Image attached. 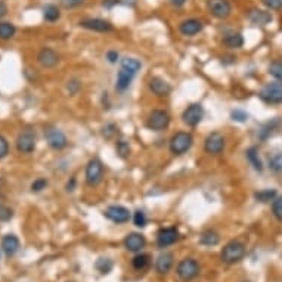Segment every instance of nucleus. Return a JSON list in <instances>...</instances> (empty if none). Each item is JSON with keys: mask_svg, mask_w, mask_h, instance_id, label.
Wrapping results in <instances>:
<instances>
[{"mask_svg": "<svg viewBox=\"0 0 282 282\" xmlns=\"http://www.w3.org/2000/svg\"><path fill=\"white\" fill-rule=\"evenodd\" d=\"M245 256V245L239 241H231L228 242L222 250V260L228 264L238 263Z\"/></svg>", "mask_w": 282, "mask_h": 282, "instance_id": "nucleus-1", "label": "nucleus"}, {"mask_svg": "<svg viewBox=\"0 0 282 282\" xmlns=\"http://www.w3.org/2000/svg\"><path fill=\"white\" fill-rule=\"evenodd\" d=\"M192 142H194V139H192L191 133L179 132L170 141V151L176 155H182L186 151H189V148L192 146Z\"/></svg>", "mask_w": 282, "mask_h": 282, "instance_id": "nucleus-2", "label": "nucleus"}, {"mask_svg": "<svg viewBox=\"0 0 282 282\" xmlns=\"http://www.w3.org/2000/svg\"><path fill=\"white\" fill-rule=\"evenodd\" d=\"M177 275L183 281H191L200 275V264L194 258H183L177 264Z\"/></svg>", "mask_w": 282, "mask_h": 282, "instance_id": "nucleus-3", "label": "nucleus"}, {"mask_svg": "<svg viewBox=\"0 0 282 282\" xmlns=\"http://www.w3.org/2000/svg\"><path fill=\"white\" fill-rule=\"evenodd\" d=\"M168 124H170V116L164 110H154L149 114L148 121H146V126L154 132H161V130L167 129Z\"/></svg>", "mask_w": 282, "mask_h": 282, "instance_id": "nucleus-4", "label": "nucleus"}, {"mask_svg": "<svg viewBox=\"0 0 282 282\" xmlns=\"http://www.w3.org/2000/svg\"><path fill=\"white\" fill-rule=\"evenodd\" d=\"M260 98L266 104H282V83H270L260 92Z\"/></svg>", "mask_w": 282, "mask_h": 282, "instance_id": "nucleus-5", "label": "nucleus"}, {"mask_svg": "<svg viewBox=\"0 0 282 282\" xmlns=\"http://www.w3.org/2000/svg\"><path fill=\"white\" fill-rule=\"evenodd\" d=\"M104 167L102 163L98 158H92L86 167V182L90 186H96L102 180Z\"/></svg>", "mask_w": 282, "mask_h": 282, "instance_id": "nucleus-6", "label": "nucleus"}, {"mask_svg": "<svg viewBox=\"0 0 282 282\" xmlns=\"http://www.w3.org/2000/svg\"><path fill=\"white\" fill-rule=\"evenodd\" d=\"M209 11L212 12L213 17H216L217 20H226L231 12H232V6L229 3V0H209Z\"/></svg>", "mask_w": 282, "mask_h": 282, "instance_id": "nucleus-7", "label": "nucleus"}, {"mask_svg": "<svg viewBox=\"0 0 282 282\" xmlns=\"http://www.w3.org/2000/svg\"><path fill=\"white\" fill-rule=\"evenodd\" d=\"M17 148L23 154H30L36 148V135L31 130L21 132L17 139Z\"/></svg>", "mask_w": 282, "mask_h": 282, "instance_id": "nucleus-8", "label": "nucleus"}, {"mask_svg": "<svg viewBox=\"0 0 282 282\" xmlns=\"http://www.w3.org/2000/svg\"><path fill=\"white\" fill-rule=\"evenodd\" d=\"M45 138L47 141V143L53 148V149H62L67 146V138L65 135L56 129V127H47L45 130Z\"/></svg>", "mask_w": 282, "mask_h": 282, "instance_id": "nucleus-9", "label": "nucleus"}, {"mask_svg": "<svg viewBox=\"0 0 282 282\" xmlns=\"http://www.w3.org/2000/svg\"><path fill=\"white\" fill-rule=\"evenodd\" d=\"M203 116H204V110L200 104H194L191 107H188L185 111H183V123L188 124V126H197L201 120H203Z\"/></svg>", "mask_w": 282, "mask_h": 282, "instance_id": "nucleus-10", "label": "nucleus"}, {"mask_svg": "<svg viewBox=\"0 0 282 282\" xmlns=\"http://www.w3.org/2000/svg\"><path fill=\"white\" fill-rule=\"evenodd\" d=\"M204 149L209 154L217 155L225 149V138L220 133H212L207 136L206 142H204Z\"/></svg>", "mask_w": 282, "mask_h": 282, "instance_id": "nucleus-11", "label": "nucleus"}, {"mask_svg": "<svg viewBox=\"0 0 282 282\" xmlns=\"http://www.w3.org/2000/svg\"><path fill=\"white\" fill-rule=\"evenodd\" d=\"M105 216L114 223H126L130 219V212L123 206H111L107 209Z\"/></svg>", "mask_w": 282, "mask_h": 282, "instance_id": "nucleus-12", "label": "nucleus"}, {"mask_svg": "<svg viewBox=\"0 0 282 282\" xmlns=\"http://www.w3.org/2000/svg\"><path fill=\"white\" fill-rule=\"evenodd\" d=\"M179 239V231L176 228H164L157 235V244L161 248L173 245Z\"/></svg>", "mask_w": 282, "mask_h": 282, "instance_id": "nucleus-13", "label": "nucleus"}, {"mask_svg": "<svg viewBox=\"0 0 282 282\" xmlns=\"http://www.w3.org/2000/svg\"><path fill=\"white\" fill-rule=\"evenodd\" d=\"M80 25L83 28L92 30V31H98V33H110L113 31V25L101 18H90V20H84L80 23Z\"/></svg>", "mask_w": 282, "mask_h": 282, "instance_id": "nucleus-14", "label": "nucleus"}, {"mask_svg": "<svg viewBox=\"0 0 282 282\" xmlns=\"http://www.w3.org/2000/svg\"><path fill=\"white\" fill-rule=\"evenodd\" d=\"M149 89L157 96H167L170 93V90H171L170 84L165 80L160 78V77H154V78L149 80Z\"/></svg>", "mask_w": 282, "mask_h": 282, "instance_id": "nucleus-15", "label": "nucleus"}, {"mask_svg": "<svg viewBox=\"0 0 282 282\" xmlns=\"http://www.w3.org/2000/svg\"><path fill=\"white\" fill-rule=\"evenodd\" d=\"M179 30H180V33H182L183 36L191 37V36L198 34V33L203 30V23L198 21V20H195V18H192V20H186V21H183V23L180 24Z\"/></svg>", "mask_w": 282, "mask_h": 282, "instance_id": "nucleus-16", "label": "nucleus"}, {"mask_svg": "<svg viewBox=\"0 0 282 282\" xmlns=\"http://www.w3.org/2000/svg\"><path fill=\"white\" fill-rule=\"evenodd\" d=\"M37 59H39V62H40L45 68H52V67H55V65L58 64L59 56H58V53H56L53 49L45 47V49L40 50Z\"/></svg>", "mask_w": 282, "mask_h": 282, "instance_id": "nucleus-17", "label": "nucleus"}, {"mask_svg": "<svg viewBox=\"0 0 282 282\" xmlns=\"http://www.w3.org/2000/svg\"><path fill=\"white\" fill-rule=\"evenodd\" d=\"M124 245L132 253H139L145 247V238L141 234H130L124 239Z\"/></svg>", "mask_w": 282, "mask_h": 282, "instance_id": "nucleus-18", "label": "nucleus"}, {"mask_svg": "<svg viewBox=\"0 0 282 282\" xmlns=\"http://www.w3.org/2000/svg\"><path fill=\"white\" fill-rule=\"evenodd\" d=\"M248 20L256 25H266L272 21V15L261 9H251L248 12Z\"/></svg>", "mask_w": 282, "mask_h": 282, "instance_id": "nucleus-19", "label": "nucleus"}, {"mask_svg": "<svg viewBox=\"0 0 282 282\" xmlns=\"http://www.w3.org/2000/svg\"><path fill=\"white\" fill-rule=\"evenodd\" d=\"M173 266V256L170 253H163L158 256L157 261H155V269L160 275L167 273Z\"/></svg>", "mask_w": 282, "mask_h": 282, "instance_id": "nucleus-20", "label": "nucleus"}, {"mask_svg": "<svg viewBox=\"0 0 282 282\" xmlns=\"http://www.w3.org/2000/svg\"><path fill=\"white\" fill-rule=\"evenodd\" d=\"M2 248L6 256H14L20 248V241L15 235H6L2 241Z\"/></svg>", "mask_w": 282, "mask_h": 282, "instance_id": "nucleus-21", "label": "nucleus"}, {"mask_svg": "<svg viewBox=\"0 0 282 282\" xmlns=\"http://www.w3.org/2000/svg\"><path fill=\"white\" fill-rule=\"evenodd\" d=\"M135 75H136V74H133V72L121 68V70L118 71V75H117V89H118V90H126V89L130 86V83H132V80H133Z\"/></svg>", "mask_w": 282, "mask_h": 282, "instance_id": "nucleus-22", "label": "nucleus"}, {"mask_svg": "<svg viewBox=\"0 0 282 282\" xmlns=\"http://www.w3.org/2000/svg\"><path fill=\"white\" fill-rule=\"evenodd\" d=\"M223 43H225V46H228L231 49H238L244 45V39L239 33H231L223 39Z\"/></svg>", "mask_w": 282, "mask_h": 282, "instance_id": "nucleus-23", "label": "nucleus"}, {"mask_svg": "<svg viewBox=\"0 0 282 282\" xmlns=\"http://www.w3.org/2000/svg\"><path fill=\"white\" fill-rule=\"evenodd\" d=\"M220 241L219 238V234H216L214 231H206L201 238H200V242L206 247H213V245H217Z\"/></svg>", "mask_w": 282, "mask_h": 282, "instance_id": "nucleus-24", "label": "nucleus"}, {"mask_svg": "<svg viewBox=\"0 0 282 282\" xmlns=\"http://www.w3.org/2000/svg\"><path fill=\"white\" fill-rule=\"evenodd\" d=\"M247 158H248V161L251 163V165H253L257 171H261V170H263V164H261V160H260V157H258L257 148L251 146V148L247 151Z\"/></svg>", "mask_w": 282, "mask_h": 282, "instance_id": "nucleus-25", "label": "nucleus"}, {"mask_svg": "<svg viewBox=\"0 0 282 282\" xmlns=\"http://www.w3.org/2000/svg\"><path fill=\"white\" fill-rule=\"evenodd\" d=\"M141 67H142V64L135 58H124L121 61V68H124V70H127V71H130L133 74H136L141 70Z\"/></svg>", "mask_w": 282, "mask_h": 282, "instance_id": "nucleus-26", "label": "nucleus"}, {"mask_svg": "<svg viewBox=\"0 0 282 282\" xmlns=\"http://www.w3.org/2000/svg\"><path fill=\"white\" fill-rule=\"evenodd\" d=\"M17 28L11 24V23H0V39L2 40H8L11 37H14Z\"/></svg>", "mask_w": 282, "mask_h": 282, "instance_id": "nucleus-27", "label": "nucleus"}, {"mask_svg": "<svg viewBox=\"0 0 282 282\" xmlns=\"http://www.w3.org/2000/svg\"><path fill=\"white\" fill-rule=\"evenodd\" d=\"M256 200L260 203H270L276 198V191L275 189H264L260 192H256Z\"/></svg>", "mask_w": 282, "mask_h": 282, "instance_id": "nucleus-28", "label": "nucleus"}, {"mask_svg": "<svg viewBox=\"0 0 282 282\" xmlns=\"http://www.w3.org/2000/svg\"><path fill=\"white\" fill-rule=\"evenodd\" d=\"M148 263H149V256L148 254H142V253L135 256L133 260H132V264H133V267L136 270H143L148 266Z\"/></svg>", "mask_w": 282, "mask_h": 282, "instance_id": "nucleus-29", "label": "nucleus"}, {"mask_svg": "<svg viewBox=\"0 0 282 282\" xmlns=\"http://www.w3.org/2000/svg\"><path fill=\"white\" fill-rule=\"evenodd\" d=\"M43 12H45V20L50 21V23L59 20V17H61V12H59V9L55 5H47Z\"/></svg>", "mask_w": 282, "mask_h": 282, "instance_id": "nucleus-30", "label": "nucleus"}, {"mask_svg": "<svg viewBox=\"0 0 282 282\" xmlns=\"http://www.w3.org/2000/svg\"><path fill=\"white\" fill-rule=\"evenodd\" d=\"M269 167L276 171V173H282V152L275 154L270 160H269Z\"/></svg>", "mask_w": 282, "mask_h": 282, "instance_id": "nucleus-31", "label": "nucleus"}, {"mask_svg": "<svg viewBox=\"0 0 282 282\" xmlns=\"http://www.w3.org/2000/svg\"><path fill=\"white\" fill-rule=\"evenodd\" d=\"M272 212H273V216L282 222V197H278L272 201Z\"/></svg>", "mask_w": 282, "mask_h": 282, "instance_id": "nucleus-32", "label": "nucleus"}, {"mask_svg": "<svg viewBox=\"0 0 282 282\" xmlns=\"http://www.w3.org/2000/svg\"><path fill=\"white\" fill-rule=\"evenodd\" d=\"M95 266L101 273H108L113 269V261L110 258H99Z\"/></svg>", "mask_w": 282, "mask_h": 282, "instance_id": "nucleus-33", "label": "nucleus"}, {"mask_svg": "<svg viewBox=\"0 0 282 282\" xmlns=\"http://www.w3.org/2000/svg\"><path fill=\"white\" fill-rule=\"evenodd\" d=\"M269 72L282 83V62H272L269 67Z\"/></svg>", "mask_w": 282, "mask_h": 282, "instance_id": "nucleus-34", "label": "nucleus"}, {"mask_svg": "<svg viewBox=\"0 0 282 282\" xmlns=\"http://www.w3.org/2000/svg\"><path fill=\"white\" fill-rule=\"evenodd\" d=\"M12 216H14V213L9 207L0 204V222H8L12 219Z\"/></svg>", "mask_w": 282, "mask_h": 282, "instance_id": "nucleus-35", "label": "nucleus"}, {"mask_svg": "<svg viewBox=\"0 0 282 282\" xmlns=\"http://www.w3.org/2000/svg\"><path fill=\"white\" fill-rule=\"evenodd\" d=\"M133 222H135V225H136L138 228L146 226V216H145V213L141 212V210H138V212L135 213V216H133Z\"/></svg>", "mask_w": 282, "mask_h": 282, "instance_id": "nucleus-36", "label": "nucleus"}, {"mask_svg": "<svg viewBox=\"0 0 282 282\" xmlns=\"http://www.w3.org/2000/svg\"><path fill=\"white\" fill-rule=\"evenodd\" d=\"M117 151H118V154L124 158V157H127V155L130 154V146H129V143L124 142V141H118V142H117Z\"/></svg>", "mask_w": 282, "mask_h": 282, "instance_id": "nucleus-37", "label": "nucleus"}, {"mask_svg": "<svg viewBox=\"0 0 282 282\" xmlns=\"http://www.w3.org/2000/svg\"><path fill=\"white\" fill-rule=\"evenodd\" d=\"M264 6H267L272 11H281L282 9V0H261Z\"/></svg>", "mask_w": 282, "mask_h": 282, "instance_id": "nucleus-38", "label": "nucleus"}, {"mask_svg": "<svg viewBox=\"0 0 282 282\" xmlns=\"http://www.w3.org/2000/svg\"><path fill=\"white\" fill-rule=\"evenodd\" d=\"M8 152H9V143L3 136H0V160L5 158Z\"/></svg>", "mask_w": 282, "mask_h": 282, "instance_id": "nucleus-39", "label": "nucleus"}, {"mask_svg": "<svg viewBox=\"0 0 282 282\" xmlns=\"http://www.w3.org/2000/svg\"><path fill=\"white\" fill-rule=\"evenodd\" d=\"M46 185H47V182H46L45 179H37V180L33 182V185H31V191H33V192H40L42 189H45Z\"/></svg>", "mask_w": 282, "mask_h": 282, "instance_id": "nucleus-40", "label": "nucleus"}, {"mask_svg": "<svg viewBox=\"0 0 282 282\" xmlns=\"http://www.w3.org/2000/svg\"><path fill=\"white\" fill-rule=\"evenodd\" d=\"M232 118L234 120H236V121H247L248 120V114L247 113H244V111H239V110H236V111H234L232 113Z\"/></svg>", "mask_w": 282, "mask_h": 282, "instance_id": "nucleus-41", "label": "nucleus"}, {"mask_svg": "<svg viewBox=\"0 0 282 282\" xmlns=\"http://www.w3.org/2000/svg\"><path fill=\"white\" fill-rule=\"evenodd\" d=\"M84 3V0H62V5L65 8H77Z\"/></svg>", "mask_w": 282, "mask_h": 282, "instance_id": "nucleus-42", "label": "nucleus"}, {"mask_svg": "<svg viewBox=\"0 0 282 282\" xmlns=\"http://www.w3.org/2000/svg\"><path fill=\"white\" fill-rule=\"evenodd\" d=\"M78 87H80V83L78 81H75V80H72L70 84H68V89H70V93H72V95H74V93L78 90Z\"/></svg>", "mask_w": 282, "mask_h": 282, "instance_id": "nucleus-43", "label": "nucleus"}, {"mask_svg": "<svg viewBox=\"0 0 282 282\" xmlns=\"http://www.w3.org/2000/svg\"><path fill=\"white\" fill-rule=\"evenodd\" d=\"M107 58H108V61L110 62H117L118 61V53L117 52H114V50H111V52H108V55H107Z\"/></svg>", "mask_w": 282, "mask_h": 282, "instance_id": "nucleus-44", "label": "nucleus"}, {"mask_svg": "<svg viewBox=\"0 0 282 282\" xmlns=\"http://www.w3.org/2000/svg\"><path fill=\"white\" fill-rule=\"evenodd\" d=\"M6 14H8V6H6L5 2H2V0H0V18H3Z\"/></svg>", "mask_w": 282, "mask_h": 282, "instance_id": "nucleus-45", "label": "nucleus"}, {"mask_svg": "<svg viewBox=\"0 0 282 282\" xmlns=\"http://www.w3.org/2000/svg\"><path fill=\"white\" fill-rule=\"evenodd\" d=\"M170 3L179 8V6H183L186 3V0H170Z\"/></svg>", "mask_w": 282, "mask_h": 282, "instance_id": "nucleus-46", "label": "nucleus"}, {"mask_svg": "<svg viewBox=\"0 0 282 282\" xmlns=\"http://www.w3.org/2000/svg\"><path fill=\"white\" fill-rule=\"evenodd\" d=\"M74 185H75V179L72 177L71 182H68V185H67V189L68 191H74Z\"/></svg>", "mask_w": 282, "mask_h": 282, "instance_id": "nucleus-47", "label": "nucleus"}, {"mask_svg": "<svg viewBox=\"0 0 282 282\" xmlns=\"http://www.w3.org/2000/svg\"><path fill=\"white\" fill-rule=\"evenodd\" d=\"M244 282H250V281H244Z\"/></svg>", "mask_w": 282, "mask_h": 282, "instance_id": "nucleus-48", "label": "nucleus"}]
</instances>
